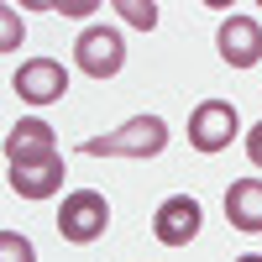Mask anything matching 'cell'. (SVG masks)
<instances>
[{"label": "cell", "instance_id": "1", "mask_svg": "<svg viewBox=\"0 0 262 262\" xmlns=\"http://www.w3.org/2000/svg\"><path fill=\"white\" fill-rule=\"evenodd\" d=\"M163 147H168V121L163 116H131L121 131L84 142L79 152L84 158H158Z\"/></svg>", "mask_w": 262, "mask_h": 262}, {"label": "cell", "instance_id": "2", "mask_svg": "<svg viewBox=\"0 0 262 262\" xmlns=\"http://www.w3.org/2000/svg\"><path fill=\"white\" fill-rule=\"evenodd\" d=\"M105 226H111V205H105L100 189H74L69 200H63V210H58V236L74 242V247L100 242Z\"/></svg>", "mask_w": 262, "mask_h": 262}, {"label": "cell", "instance_id": "3", "mask_svg": "<svg viewBox=\"0 0 262 262\" xmlns=\"http://www.w3.org/2000/svg\"><path fill=\"white\" fill-rule=\"evenodd\" d=\"M236 131H242V116H236L231 100H200L189 111V142L200 152H221L236 142Z\"/></svg>", "mask_w": 262, "mask_h": 262}, {"label": "cell", "instance_id": "4", "mask_svg": "<svg viewBox=\"0 0 262 262\" xmlns=\"http://www.w3.org/2000/svg\"><path fill=\"white\" fill-rule=\"evenodd\" d=\"M11 90L27 100V105H58L63 95H69V74H63L58 58H27L11 74Z\"/></svg>", "mask_w": 262, "mask_h": 262}, {"label": "cell", "instance_id": "5", "mask_svg": "<svg viewBox=\"0 0 262 262\" xmlns=\"http://www.w3.org/2000/svg\"><path fill=\"white\" fill-rule=\"evenodd\" d=\"M74 58H79V69L90 79H111V74H121V63H126V37L116 27H90V32H79Z\"/></svg>", "mask_w": 262, "mask_h": 262}, {"label": "cell", "instance_id": "6", "mask_svg": "<svg viewBox=\"0 0 262 262\" xmlns=\"http://www.w3.org/2000/svg\"><path fill=\"white\" fill-rule=\"evenodd\" d=\"M205 226V210L194 194H173V200L158 205V215H152V236H158L163 247H189L194 236H200Z\"/></svg>", "mask_w": 262, "mask_h": 262}, {"label": "cell", "instance_id": "7", "mask_svg": "<svg viewBox=\"0 0 262 262\" xmlns=\"http://www.w3.org/2000/svg\"><path fill=\"white\" fill-rule=\"evenodd\" d=\"M6 158L11 163H42V158H58V131L42 121V116H27L6 131Z\"/></svg>", "mask_w": 262, "mask_h": 262}, {"label": "cell", "instance_id": "8", "mask_svg": "<svg viewBox=\"0 0 262 262\" xmlns=\"http://www.w3.org/2000/svg\"><path fill=\"white\" fill-rule=\"evenodd\" d=\"M215 48H221V58L231 63V69H252V63L262 58V27L252 16H226L221 32H215Z\"/></svg>", "mask_w": 262, "mask_h": 262}, {"label": "cell", "instance_id": "9", "mask_svg": "<svg viewBox=\"0 0 262 262\" xmlns=\"http://www.w3.org/2000/svg\"><path fill=\"white\" fill-rule=\"evenodd\" d=\"M11 189L21 200H48L63 189V158H42V163H11Z\"/></svg>", "mask_w": 262, "mask_h": 262}, {"label": "cell", "instance_id": "10", "mask_svg": "<svg viewBox=\"0 0 262 262\" xmlns=\"http://www.w3.org/2000/svg\"><path fill=\"white\" fill-rule=\"evenodd\" d=\"M226 221L236 231H262V184L257 179H231V189H226Z\"/></svg>", "mask_w": 262, "mask_h": 262}, {"label": "cell", "instance_id": "11", "mask_svg": "<svg viewBox=\"0 0 262 262\" xmlns=\"http://www.w3.org/2000/svg\"><path fill=\"white\" fill-rule=\"evenodd\" d=\"M0 262H37V252L21 231H0Z\"/></svg>", "mask_w": 262, "mask_h": 262}, {"label": "cell", "instance_id": "12", "mask_svg": "<svg viewBox=\"0 0 262 262\" xmlns=\"http://www.w3.org/2000/svg\"><path fill=\"white\" fill-rule=\"evenodd\" d=\"M116 11L131 21V27H142V32H152V27H158V6H152V0H147V6H137V0H121Z\"/></svg>", "mask_w": 262, "mask_h": 262}, {"label": "cell", "instance_id": "13", "mask_svg": "<svg viewBox=\"0 0 262 262\" xmlns=\"http://www.w3.org/2000/svg\"><path fill=\"white\" fill-rule=\"evenodd\" d=\"M0 21H6V37H0V42H6V53H11L21 42V11L16 6H0Z\"/></svg>", "mask_w": 262, "mask_h": 262}, {"label": "cell", "instance_id": "14", "mask_svg": "<svg viewBox=\"0 0 262 262\" xmlns=\"http://www.w3.org/2000/svg\"><path fill=\"white\" fill-rule=\"evenodd\" d=\"M247 158H252V163L262 168V121H257V126L247 131Z\"/></svg>", "mask_w": 262, "mask_h": 262}, {"label": "cell", "instance_id": "15", "mask_svg": "<svg viewBox=\"0 0 262 262\" xmlns=\"http://www.w3.org/2000/svg\"><path fill=\"white\" fill-rule=\"evenodd\" d=\"M236 262H262V257H257V252H247V257H236Z\"/></svg>", "mask_w": 262, "mask_h": 262}]
</instances>
